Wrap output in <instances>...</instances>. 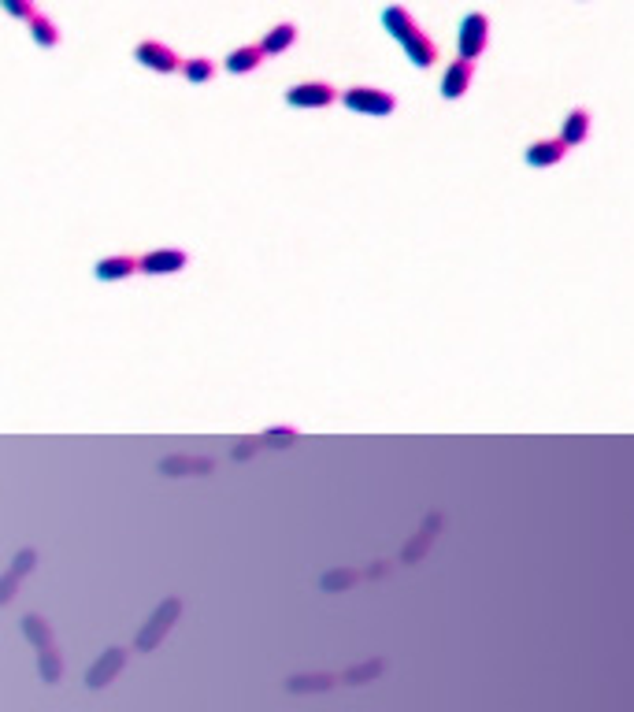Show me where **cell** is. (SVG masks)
Returning a JSON list of instances; mask_svg holds the SVG:
<instances>
[{
    "label": "cell",
    "mask_w": 634,
    "mask_h": 712,
    "mask_svg": "<svg viewBox=\"0 0 634 712\" xmlns=\"http://www.w3.org/2000/svg\"><path fill=\"white\" fill-rule=\"evenodd\" d=\"M382 26H386V34L393 37V42H398V45L405 49V56L412 60V67L427 71V67L438 63V45H434L430 37L419 30V23L412 19V12H408V8L389 5V8L382 12Z\"/></svg>",
    "instance_id": "cell-1"
},
{
    "label": "cell",
    "mask_w": 634,
    "mask_h": 712,
    "mask_svg": "<svg viewBox=\"0 0 634 712\" xmlns=\"http://www.w3.org/2000/svg\"><path fill=\"white\" fill-rule=\"evenodd\" d=\"M341 104H345L349 111L375 115V119L398 111V97H393L389 90H379V86H349V90L341 93Z\"/></svg>",
    "instance_id": "cell-2"
},
{
    "label": "cell",
    "mask_w": 634,
    "mask_h": 712,
    "mask_svg": "<svg viewBox=\"0 0 634 712\" xmlns=\"http://www.w3.org/2000/svg\"><path fill=\"white\" fill-rule=\"evenodd\" d=\"M490 49V19L483 12H471L460 19V34H456V56L464 60H479Z\"/></svg>",
    "instance_id": "cell-3"
},
{
    "label": "cell",
    "mask_w": 634,
    "mask_h": 712,
    "mask_svg": "<svg viewBox=\"0 0 634 712\" xmlns=\"http://www.w3.org/2000/svg\"><path fill=\"white\" fill-rule=\"evenodd\" d=\"M178 612H182V601L178 598H168L160 609H156V616L149 620V627L138 635V649H156V646H160V639L171 630V623L178 620Z\"/></svg>",
    "instance_id": "cell-4"
},
{
    "label": "cell",
    "mask_w": 634,
    "mask_h": 712,
    "mask_svg": "<svg viewBox=\"0 0 634 712\" xmlns=\"http://www.w3.org/2000/svg\"><path fill=\"white\" fill-rule=\"evenodd\" d=\"M334 101H338V90L331 82H297L286 90L290 108H327Z\"/></svg>",
    "instance_id": "cell-5"
},
{
    "label": "cell",
    "mask_w": 634,
    "mask_h": 712,
    "mask_svg": "<svg viewBox=\"0 0 634 712\" xmlns=\"http://www.w3.org/2000/svg\"><path fill=\"white\" fill-rule=\"evenodd\" d=\"M134 60H138L141 67L156 71V74H175V71L182 67L178 53H171L164 42H141V45L134 49Z\"/></svg>",
    "instance_id": "cell-6"
},
{
    "label": "cell",
    "mask_w": 634,
    "mask_h": 712,
    "mask_svg": "<svg viewBox=\"0 0 634 712\" xmlns=\"http://www.w3.org/2000/svg\"><path fill=\"white\" fill-rule=\"evenodd\" d=\"M568 156V145H564V138H538V141H531L527 149H524V160H527V168H538V171H545V168H557L561 160Z\"/></svg>",
    "instance_id": "cell-7"
},
{
    "label": "cell",
    "mask_w": 634,
    "mask_h": 712,
    "mask_svg": "<svg viewBox=\"0 0 634 712\" xmlns=\"http://www.w3.org/2000/svg\"><path fill=\"white\" fill-rule=\"evenodd\" d=\"M471 78H475V60L456 56V60L446 67V74H442V97H446V101H460V97L471 90Z\"/></svg>",
    "instance_id": "cell-8"
},
{
    "label": "cell",
    "mask_w": 634,
    "mask_h": 712,
    "mask_svg": "<svg viewBox=\"0 0 634 712\" xmlns=\"http://www.w3.org/2000/svg\"><path fill=\"white\" fill-rule=\"evenodd\" d=\"M189 264V256L182 249H156V253H145L138 260V271L141 274H175Z\"/></svg>",
    "instance_id": "cell-9"
},
{
    "label": "cell",
    "mask_w": 634,
    "mask_h": 712,
    "mask_svg": "<svg viewBox=\"0 0 634 712\" xmlns=\"http://www.w3.org/2000/svg\"><path fill=\"white\" fill-rule=\"evenodd\" d=\"M134 271H138V260L134 256H104L93 267L97 283H123V279H130Z\"/></svg>",
    "instance_id": "cell-10"
},
{
    "label": "cell",
    "mask_w": 634,
    "mask_h": 712,
    "mask_svg": "<svg viewBox=\"0 0 634 712\" xmlns=\"http://www.w3.org/2000/svg\"><path fill=\"white\" fill-rule=\"evenodd\" d=\"M293 42H297V26H293V23H279V26H271V30L264 34L260 53H264V56H283V53L293 49Z\"/></svg>",
    "instance_id": "cell-11"
},
{
    "label": "cell",
    "mask_w": 634,
    "mask_h": 712,
    "mask_svg": "<svg viewBox=\"0 0 634 712\" xmlns=\"http://www.w3.org/2000/svg\"><path fill=\"white\" fill-rule=\"evenodd\" d=\"M561 138L568 149H579L586 138H590V111L586 108H572L564 115V127H561Z\"/></svg>",
    "instance_id": "cell-12"
},
{
    "label": "cell",
    "mask_w": 634,
    "mask_h": 712,
    "mask_svg": "<svg viewBox=\"0 0 634 712\" xmlns=\"http://www.w3.org/2000/svg\"><path fill=\"white\" fill-rule=\"evenodd\" d=\"M260 63H264L260 45H242V49H234V53L223 60V67H226L230 74H253Z\"/></svg>",
    "instance_id": "cell-13"
},
{
    "label": "cell",
    "mask_w": 634,
    "mask_h": 712,
    "mask_svg": "<svg viewBox=\"0 0 634 712\" xmlns=\"http://www.w3.org/2000/svg\"><path fill=\"white\" fill-rule=\"evenodd\" d=\"M123 660H127V657H123V649H108V653H104V657H101V660L86 671V683H90V687H104V683L115 676V671L123 668Z\"/></svg>",
    "instance_id": "cell-14"
},
{
    "label": "cell",
    "mask_w": 634,
    "mask_h": 712,
    "mask_svg": "<svg viewBox=\"0 0 634 712\" xmlns=\"http://www.w3.org/2000/svg\"><path fill=\"white\" fill-rule=\"evenodd\" d=\"M30 23V37H34V45H42V49H56L60 45V30H56V23L53 19H45V15H30L26 19Z\"/></svg>",
    "instance_id": "cell-15"
},
{
    "label": "cell",
    "mask_w": 634,
    "mask_h": 712,
    "mask_svg": "<svg viewBox=\"0 0 634 712\" xmlns=\"http://www.w3.org/2000/svg\"><path fill=\"white\" fill-rule=\"evenodd\" d=\"M178 71H182L186 82H193V86H205V82H212V78H216V63L208 56H189V60H182Z\"/></svg>",
    "instance_id": "cell-16"
},
{
    "label": "cell",
    "mask_w": 634,
    "mask_h": 712,
    "mask_svg": "<svg viewBox=\"0 0 634 712\" xmlns=\"http://www.w3.org/2000/svg\"><path fill=\"white\" fill-rule=\"evenodd\" d=\"M23 635H26V639H34L42 649H45V646H53V630H49V623H45L42 616H26V620H23Z\"/></svg>",
    "instance_id": "cell-17"
},
{
    "label": "cell",
    "mask_w": 634,
    "mask_h": 712,
    "mask_svg": "<svg viewBox=\"0 0 634 712\" xmlns=\"http://www.w3.org/2000/svg\"><path fill=\"white\" fill-rule=\"evenodd\" d=\"M60 676H63V660H60V653L53 646H45L42 649V679L45 683H56Z\"/></svg>",
    "instance_id": "cell-18"
},
{
    "label": "cell",
    "mask_w": 634,
    "mask_h": 712,
    "mask_svg": "<svg viewBox=\"0 0 634 712\" xmlns=\"http://www.w3.org/2000/svg\"><path fill=\"white\" fill-rule=\"evenodd\" d=\"M0 8H5L12 19H30L34 15V0H0Z\"/></svg>",
    "instance_id": "cell-19"
},
{
    "label": "cell",
    "mask_w": 634,
    "mask_h": 712,
    "mask_svg": "<svg viewBox=\"0 0 634 712\" xmlns=\"http://www.w3.org/2000/svg\"><path fill=\"white\" fill-rule=\"evenodd\" d=\"M164 471H212V460H164Z\"/></svg>",
    "instance_id": "cell-20"
},
{
    "label": "cell",
    "mask_w": 634,
    "mask_h": 712,
    "mask_svg": "<svg viewBox=\"0 0 634 712\" xmlns=\"http://www.w3.org/2000/svg\"><path fill=\"white\" fill-rule=\"evenodd\" d=\"M15 582H19V572H12V575H5V579H0V601H12V590H15Z\"/></svg>",
    "instance_id": "cell-21"
},
{
    "label": "cell",
    "mask_w": 634,
    "mask_h": 712,
    "mask_svg": "<svg viewBox=\"0 0 634 712\" xmlns=\"http://www.w3.org/2000/svg\"><path fill=\"white\" fill-rule=\"evenodd\" d=\"M26 568H34V553H30V549H23V553H19V557H15V572L23 575Z\"/></svg>",
    "instance_id": "cell-22"
}]
</instances>
